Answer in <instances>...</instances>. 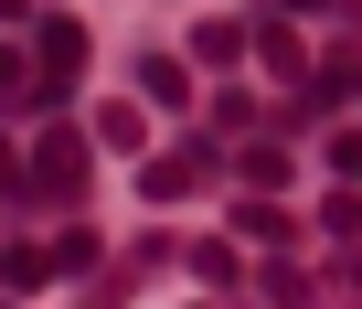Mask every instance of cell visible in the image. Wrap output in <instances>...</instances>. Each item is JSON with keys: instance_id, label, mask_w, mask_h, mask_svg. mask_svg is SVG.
I'll list each match as a JSON object with an SVG mask.
<instances>
[{"instance_id": "9c48e42d", "label": "cell", "mask_w": 362, "mask_h": 309, "mask_svg": "<svg viewBox=\"0 0 362 309\" xmlns=\"http://www.w3.org/2000/svg\"><path fill=\"white\" fill-rule=\"evenodd\" d=\"M0 22H33V0H0Z\"/></svg>"}, {"instance_id": "5b68a950", "label": "cell", "mask_w": 362, "mask_h": 309, "mask_svg": "<svg viewBox=\"0 0 362 309\" xmlns=\"http://www.w3.org/2000/svg\"><path fill=\"white\" fill-rule=\"evenodd\" d=\"M139 86H149V107H181V64H170V54H149V64H139Z\"/></svg>"}, {"instance_id": "7c38bea8", "label": "cell", "mask_w": 362, "mask_h": 309, "mask_svg": "<svg viewBox=\"0 0 362 309\" xmlns=\"http://www.w3.org/2000/svg\"><path fill=\"white\" fill-rule=\"evenodd\" d=\"M351 96H362V75H351Z\"/></svg>"}, {"instance_id": "6da1fadb", "label": "cell", "mask_w": 362, "mask_h": 309, "mask_svg": "<svg viewBox=\"0 0 362 309\" xmlns=\"http://www.w3.org/2000/svg\"><path fill=\"white\" fill-rule=\"evenodd\" d=\"M33 54H43V86H22V107H54V96L86 75V22H64V11H54V22L33 33Z\"/></svg>"}, {"instance_id": "52a82bcc", "label": "cell", "mask_w": 362, "mask_h": 309, "mask_svg": "<svg viewBox=\"0 0 362 309\" xmlns=\"http://www.w3.org/2000/svg\"><path fill=\"white\" fill-rule=\"evenodd\" d=\"M330 171H341V182L362 192V128H341V139H330Z\"/></svg>"}, {"instance_id": "277c9868", "label": "cell", "mask_w": 362, "mask_h": 309, "mask_svg": "<svg viewBox=\"0 0 362 309\" xmlns=\"http://www.w3.org/2000/svg\"><path fill=\"white\" fill-rule=\"evenodd\" d=\"M256 64H267V75H298V33H288V22H256Z\"/></svg>"}, {"instance_id": "3957f363", "label": "cell", "mask_w": 362, "mask_h": 309, "mask_svg": "<svg viewBox=\"0 0 362 309\" xmlns=\"http://www.w3.org/2000/svg\"><path fill=\"white\" fill-rule=\"evenodd\" d=\"M75 171H86V139H75V128H43V149H33V182H43V192H75Z\"/></svg>"}, {"instance_id": "8992f818", "label": "cell", "mask_w": 362, "mask_h": 309, "mask_svg": "<svg viewBox=\"0 0 362 309\" xmlns=\"http://www.w3.org/2000/svg\"><path fill=\"white\" fill-rule=\"evenodd\" d=\"M0 277H11V288H43V277H54V256H33V245H11V256H0Z\"/></svg>"}, {"instance_id": "30bf717a", "label": "cell", "mask_w": 362, "mask_h": 309, "mask_svg": "<svg viewBox=\"0 0 362 309\" xmlns=\"http://www.w3.org/2000/svg\"><path fill=\"white\" fill-rule=\"evenodd\" d=\"M277 11H298V22H309V11H330V0H277Z\"/></svg>"}, {"instance_id": "7a4b0ae2", "label": "cell", "mask_w": 362, "mask_h": 309, "mask_svg": "<svg viewBox=\"0 0 362 309\" xmlns=\"http://www.w3.org/2000/svg\"><path fill=\"white\" fill-rule=\"evenodd\" d=\"M192 182H214V149H203V139H181V149H160V161L139 171V192H149V203H181Z\"/></svg>"}, {"instance_id": "8fae6325", "label": "cell", "mask_w": 362, "mask_h": 309, "mask_svg": "<svg viewBox=\"0 0 362 309\" xmlns=\"http://www.w3.org/2000/svg\"><path fill=\"white\" fill-rule=\"evenodd\" d=\"M11 171H22V161H11V149H0V192H11Z\"/></svg>"}, {"instance_id": "ba28073f", "label": "cell", "mask_w": 362, "mask_h": 309, "mask_svg": "<svg viewBox=\"0 0 362 309\" xmlns=\"http://www.w3.org/2000/svg\"><path fill=\"white\" fill-rule=\"evenodd\" d=\"M0 86H22V54H11V43H0Z\"/></svg>"}]
</instances>
